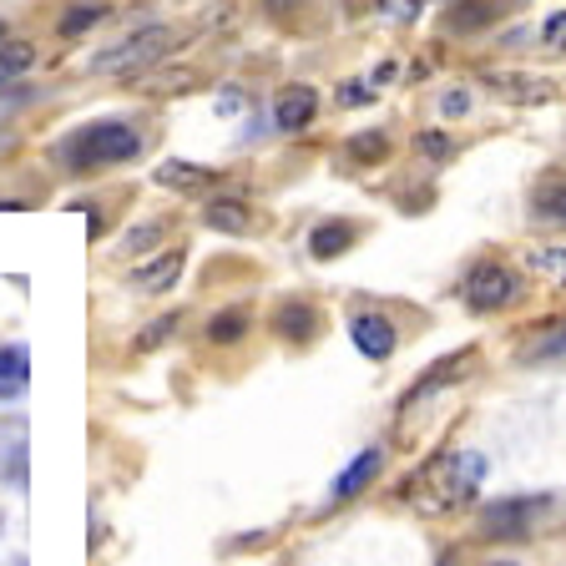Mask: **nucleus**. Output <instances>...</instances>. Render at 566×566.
<instances>
[{"mask_svg":"<svg viewBox=\"0 0 566 566\" xmlns=\"http://www.w3.org/2000/svg\"><path fill=\"white\" fill-rule=\"evenodd\" d=\"M142 153V132L132 122H86L61 142V163L71 172H96V167H122Z\"/></svg>","mask_w":566,"mask_h":566,"instance_id":"f257e3e1","label":"nucleus"},{"mask_svg":"<svg viewBox=\"0 0 566 566\" xmlns=\"http://www.w3.org/2000/svg\"><path fill=\"white\" fill-rule=\"evenodd\" d=\"M177 41H182V35H177L172 25H137L132 35L112 41L106 51H96L86 71H96V76H137V71L157 66V61H163Z\"/></svg>","mask_w":566,"mask_h":566,"instance_id":"f03ea898","label":"nucleus"},{"mask_svg":"<svg viewBox=\"0 0 566 566\" xmlns=\"http://www.w3.org/2000/svg\"><path fill=\"white\" fill-rule=\"evenodd\" d=\"M460 294H465V304L475 308V314H501V308L521 304V294H526V279H521L516 269H506V263H475L471 279L460 283Z\"/></svg>","mask_w":566,"mask_h":566,"instance_id":"7ed1b4c3","label":"nucleus"},{"mask_svg":"<svg viewBox=\"0 0 566 566\" xmlns=\"http://www.w3.org/2000/svg\"><path fill=\"white\" fill-rule=\"evenodd\" d=\"M546 511V495H506V501H491L481 511V536L485 542H516L531 531V516Z\"/></svg>","mask_w":566,"mask_h":566,"instance_id":"20e7f679","label":"nucleus"},{"mask_svg":"<svg viewBox=\"0 0 566 566\" xmlns=\"http://www.w3.org/2000/svg\"><path fill=\"white\" fill-rule=\"evenodd\" d=\"M318 92L308 82H289V86H279V96H273V127L283 132V137H298V132H308L314 127V117H318Z\"/></svg>","mask_w":566,"mask_h":566,"instance_id":"39448f33","label":"nucleus"},{"mask_svg":"<svg viewBox=\"0 0 566 566\" xmlns=\"http://www.w3.org/2000/svg\"><path fill=\"white\" fill-rule=\"evenodd\" d=\"M481 82H485V92L506 96V102H526V106L552 102V96H556V82L531 76V71H481Z\"/></svg>","mask_w":566,"mask_h":566,"instance_id":"423d86ee","label":"nucleus"},{"mask_svg":"<svg viewBox=\"0 0 566 566\" xmlns=\"http://www.w3.org/2000/svg\"><path fill=\"white\" fill-rule=\"evenodd\" d=\"M349 334H354V349L365 354V359H389V354H395V344H400L395 324H389L385 314H375V308H365V314H354Z\"/></svg>","mask_w":566,"mask_h":566,"instance_id":"0eeeda50","label":"nucleus"},{"mask_svg":"<svg viewBox=\"0 0 566 566\" xmlns=\"http://www.w3.org/2000/svg\"><path fill=\"white\" fill-rule=\"evenodd\" d=\"M531 218L546 228H566V172H542L531 182Z\"/></svg>","mask_w":566,"mask_h":566,"instance_id":"6e6552de","label":"nucleus"},{"mask_svg":"<svg viewBox=\"0 0 566 566\" xmlns=\"http://www.w3.org/2000/svg\"><path fill=\"white\" fill-rule=\"evenodd\" d=\"M354 243H359V223H354V218H324V223H314V233H308V253H314L318 263L344 259Z\"/></svg>","mask_w":566,"mask_h":566,"instance_id":"1a4fd4ad","label":"nucleus"},{"mask_svg":"<svg viewBox=\"0 0 566 566\" xmlns=\"http://www.w3.org/2000/svg\"><path fill=\"white\" fill-rule=\"evenodd\" d=\"M182 263H188V253H182V248H167L153 263L132 269V289H137V294H167V289L182 279Z\"/></svg>","mask_w":566,"mask_h":566,"instance_id":"9d476101","label":"nucleus"},{"mask_svg":"<svg viewBox=\"0 0 566 566\" xmlns=\"http://www.w3.org/2000/svg\"><path fill=\"white\" fill-rule=\"evenodd\" d=\"M471 359H475L471 349H455V354H446L440 365H430V369H424V375L415 379V385L400 395V410H405V405H420L424 395H436L440 385H455V379H460V369H471Z\"/></svg>","mask_w":566,"mask_h":566,"instance_id":"9b49d317","label":"nucleus"},{"mask_svg":"<svg viewBox=\"0 0 566 566\" xmlns=\"http://www.w3.org/2000/svg\"><path fill=\"white\" fill-rule=\"evenodd\" d=\"M379 471H385V455H379V450H359V455L349 460V471L334 481V506H349L354 495H365L369 485L379 481Z\"/></svg>","mask_w":566,"mask_h":566,"instance_id":"f8f14e48","label":"nucleus"},{"mask_svg":"<svg viewBox=\"0 0 566 566\" xmlns=\"http://www.w3.org/2000/svg\"><path fill=\"white\" fill-rule=\"evenodd\" d=\"M273 334L279 339H294V344H308L318 334V308L304 304V298H283L273 308Z\"/></svg>","mask_w":566,"mask_h":566,"instance_id":"ddd939ff","label":"nucleus"},{"mask_svg":"<svg viewBox=\"0 0 566 566\" xmlns=\"http://www.w3.org/2000/svg\"><path fill=\"white\" fill-rule=\"evenodd\" d=\"M495 21V6L491 0H450L440 11V31L446 35H475Z\"/></svg>","mask_w":566,"mask_h":566,"instance_id":"4468645a","label":"nucleus"},{"mask_svg":"<svg viewBox=\"0 0 566 566\" xmlns=\"http://www.w3.org/2000/svg\"><path fill=\"white\" fill-rule=\"evenodd\" d=\"M157 188H172V192H202L218 182V172L212 167H198V163H182V157H167V163H157Z\"/></svg>","mask_w":566,"mask_h":566,"instance_id":"2eb2a0df","label":"nucleus"},{"mask_svg":"<svg viewBox=\"0 0 566 566\" xmlns=\"http://www.w3.org/2000/svg\"><path fill=\"white\" fill-rule=\"evenodd\" d=\"M0 475L11 485H25V420H0Z\"/></svg>","mask_w":566,"mask_h":566,"instance_id":"dca6fc26","label":"nucleus"},{"mask_svg":"<svg viewBox=\"0 0 566 566\" xmlns=\"http://www.w3.org/2000/svg\"><path fill=\"white\" fill-rule=\"evenodd\" d=\"M202 223L218 228V233H248V228H253V208L238 198H212L208 208H202Z\"/></svg>","mask_w":566,"mask_h":566,"instance_id":"f3484780","label":"nucleus"},{"mask_svg":"<svg viewBox=\"0 0 566 566\" xmlns=\"http://www.w3.org/2000/svg\"><path fill=\"white\" fill-rule=\"evenodd\" d=\"M208 344H238L248 334V308L243 304H228V308H218V314L208 318Z\"/></svg>","mask_w":566,"mask_h":566,"instance_id":"a211bd4d","label":"nucleus"},{"mask_svg":"<svg viewBox=\"0 0 566 566\" xmlns=\"http://www.w3.org/2000/svg\"><path fill=\"white\" fill-rule=\"evenodd\" d=\"M31 66H35V46H31V41H0V92H6L11 82H21Z\"/></svg>","mask_w":566,"mask_h":566,"instance_id":"6ab92c4d","label":"nucleus"},{"mask_svg":"<svg viewBox=\"0 0 566 566\" xmlns=\"http://www.w3.org/2000/svg\"><path fill=\"white\" fill-rule=\"evenodd\" d=\"M344 153H349V157H354V163H365V167L385 163V157H389V132H385V127L354 132V137H349V142H344Z\"/></svg>","mask_w":566,"mask_h":566,"instance_id":"aec40b11","label":"nucleus"},{"mask_svg":"<svg viewBox=\"0 0 566 566\" xmlns=\"http://www.w3.org/2000/svg\"><path fill=\"white\" fill-rule=\"evenodd\" d=\"M106 15H112V11H106L102 0H82V6H71V11L61 15V21H56V31L66 35V41H76V35H86V31H92V25H102Z\"/></svg>","mask_w":566,"mask_h":566,"instance_id":"412c9836","label":"nucleus"},{"mask_svg":"<svg viewBox=\"0 0 566 566\" xmlns=\"http://www.w3.org/2000/svg\"><path fill=\"white\" fill-rule=\"evenodd\" d=\"M25 379H31V354L21 344H0V385L25 389Z\"/></svg>","mask_w":566,"mask_h":566,"instance_id":"4be33fe9","label":"nucleus"},{"mask_svg":"<svg viewBox=\"0 0 566 566\" xmlns=\"http://www.w3.org/2000/svg\"><path fill=\"white\" fill-rule=\"evenodd\" d=\"M415 153H420L424 163H450V157H455V137L440 127H424V132H415Z\"/></svg>","mask_w":566,"mask_h":566,"instance_id":"5701e85b","label":"nucleus"},{"mask_svg":"<svg viewBox=\"0 0 566 566\" xmlns=\"http://www.w3.org/2000/svg\"><path fill=\"white\" fill-rule=\"evenodd\" d=\"M471 112H475L471 86H446V92H440V117L446 122H460V117H471Z\"/></svg>","mask_w":566,"mask_h":566,"instance_id":"b1692460","label":"nucleus"},{"mask_svg":"<svg viewBox=\"0 0 566 566\" xmlns=\"http://www.w3.org/2000/svg\"><path fill=\"white\" fill-rule=\"evenodd\" d=\"M542 46L552 51V56H566V11H552L542 25Z\"/></svg>","mask_w":566,"mask_h":566,"instance_id":"393cba45","label":"nucleus"},{"mask_svg":"<svg viewBox=\"0 0 566 566\" xmlns=\"http://www.w3.org/2000/svg\"><path fill=\"white\" fill-rule=\"evenodd\" d=\"M430 6V0H379V11L389 15L395 25H410V21H420V11Z\"/></svg>","mask_w":566,"mask_h":566,"instance_id":"a878e982","label":"nucleus"},{"mask_svg":"<svg viewBox=\"0 0 566 566\" xmlns=\"http://www.w3.org/2000/svg\"><path fill=\"white\" fill-rule=\"evenodd\" d=\"M369 102H375V82H359V76H354V82L339 86V106H344V112H354V106H369Z\"/></svg>","mask_w":566,"mask_h":566,"instance_id":"bb28decb","label":"nucleus"},{"mask_svg":"<svg viewBox=\"0 0 566 566\" xmlns=\"http://www.w3.org/2000/svg\"><path fill=\"white\" fill-rule=\"evenodd\" d=\"M556 339H546V344H536V349H526V359H536V365H542V359H562L566 354V329H552Z\"/></svg>","mask_w":566,"mask_h":566,"instance_id":"cd10ccee","label":"nucleus"},{"mask_svg":"<svg viewBox=\"0 0 566 566\" xmlns=\"http://www.w3.org/2000/svg\"><path fill=\"white\" fill-rule=\"evenodd\" d=\"M536 269L556 273V279L566 283V253H562V248H546V253H536Z\"/></svg>","mask_w":566,"mask_h":566,"instance_id":"c85d7f7f","label":"nucleus"},{"mask_svg":"<svg viewBox=\"0 0 566 566\" xmlns=\"http://www.w3.org/2000/svg\"><path fill=\"white\" fill-rule=\"evenodd\" d=\"M172 329H177V318H172V314H167L163 324H147V334H142V349H153V344H157V339H167Z\"/></svg>","mask_w":566,"mask_h":566,"instance_id":"c756f323","label":"nucleus"},{"mask_svg":"<svg viewBox=\"0 0 566 566\" xmlns=\"http://www.w3.org/2000/svg\"><path fill=\"white\" fill-rule=\"evenodd\" d=\"M11 395H21V389H15V385H0V400H11Z\"/></svg>","mask_w":566,"mask_h":566,"instance_id":"7c9ffc66","label":"nucleus"},{"mask_svg":"<svg viewBox=\"0 0 566 566\" xmlns=\"http://www.w3.org/2000/svg\"><path fill=\"white\" fill-rule=\"evenodd\" d=\"M491 566H516V562H491Z\"/></svg>","mask_w":566,"mask_h":566,"instance_id":"2f4dec72","label":"nucleus"},{"mask_svg":"<svg viewBox=\"0 0 566 566\" xmlns=\"http://www.w3.org/2000/svg\"><path fill=\"white\" fill-rule=\"evenodd\" d=\"M0 41H6V21H0Z\"/></svg>","mask_w":566,"mask_h":566,"instance_id":"473e14b6","label":"nucleus"}]
</instances>
